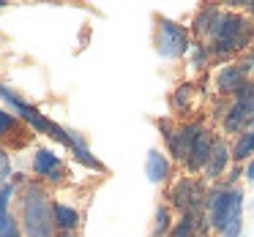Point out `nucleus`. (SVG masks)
Listing matches in <instances>:
<instances>
[{
	"mask_svg": "<svg viewBox=\"0 0 254 237\" xmlns=\"http://www.w3.org/2000/svg\"><path fill=\"white\" fill-rule=\"evenodd\" d=\"M208 202V224L221 237H241L243 232V191L235 186L213 188Z\"/></svg>",
	"mask_w": 254,
	"mask_h": 237,
	"instance_id": "obj_1",
	"label": "nucleus"
},
{
	"mask_svg": "<svg viewBox=\"0 0 254 237\" xmlns=\"http://www.w3.org/2000/svg\"><path fill=\"white\" fill-rule=\"evenodd\" d=\"M210 39V47L208 52H213V55H227V52H235V49H243V47L252 44L254 39V25L249 22L246 17H241V14H219V19H216L213 30L208 33Z\"/></svg>",
	"mask_w": 254,
	"mask_h": 237,
	"instance_id": "obj_2",
	"label": "nucleus"
},
{
	"mask_svg": "<svg viewBox=\"0 0 254 237\" xmlns=\"http://www.w3.org/2000/svg\"><path fill=\"white\" fill-rule=\"evenodd\" d=\"M25 213V235L28 237H50L52 235V210L41 188H30L22 202Z\"/></svg>",
	"mask_w": 254,
	"mask_h": 237,
	"instance_id": "obj_3",
	"label": "nucleus"
},
{
	"mask_svg": "<svg viewBox=\"0 0 254 237\" xmlns=\"http://www.w3.org/2000/svg\"><path fill=\"white\" fill-rule=\"evenodd\" d=\"M191 41H189V33L172 19H159V30H156V49H159L161 57L167 60H175V57L186 55Z\"/></svg>",
	"mask_w": 254,
	"mask_h": 237,
	"instance_id": "obj_4",
	"label": "nucleus"
},
{
	"mask_svg": "<svg viewBox=\"0 0 254 237\" xmlns=\"http://www.w3.org/2000/svg\"><path fill=\"white\" fill-rule=\"evenodd\" d=\"M0 95H3V98H6L8 104H11L14 109H17L19 115H22L25 120H28L30 126H33V128H39V131L50 134L52 139H58V142H63V144H68V142H71V137H68V131H66V128H61V126H55L52 120H47V117L41 115L39 109H33V106H30V104H25L22 98H17V95H14L11 90L6 88V85H0Z\"/></svg>",
	"mask_w": 254,
	"mask_h": 237,
	"instance_id": "obj_5",
	"label": "nucleus"
},
{
	"mask_svg": "<svg viewBox=\"0 0 254 237\" xmlns=\"http://www.w3.org/2000/svg\"><path fill=\"white\" fill-rule=\"evenodd\" d=\"M249 85V68L246 66H224L216 74V88L221 93H241Z\"/></svg>",
	"mask_w": 254,
	"mask_h": 237,
	"instance_id": "obj_6",
	"label": "nucleus"
},
{
	"mask_svg": "<svg viewBox=\"0 0 254 237\" xmlns=\"http://www.w3.org/2000/svg\"><path fill=\"white\" fill-rule=\"evenodd\" d=\"M210 150H213V139H210L208 131H202L197 137V142H194L186 164L191 166V169H205V166H208V158H210Z\"/></svg>",
	"mask_w": 254,
	"mask_h": 237,
	"instance_id": "obj_7",
	"label": "nucleus"
},
{
	"mask_svg": "<svg viewBox=\"0 0 254 237\" xmlns=\"http://www.w3.org/2000/svg\"><path fill=\"white\" fill-rule=\"evenodd\" d=\"M167 175H170V158L159 150H150L148 158H145V177L150 183H161Z\"/></svg>",
	"mask_w": 254,
	"mask_h": 237,
	"instance_id": "obj_8",
	"label": "nucleus"
},
{
	"mask_svg": "<svg viewBox=\"0 0 254 237\" xmlns=\"http://www.w3.org/2000/svg\"><path fill=\"white\" fill-rule=\"evenodd\" d=\"M227 161H230V147H227V142H213V150H210V158H208V166H205V175L213 180V177H219L221 172H224Z\"/></svg>",
	"mask_w": 254,
	"mask_h": 237,
	"instance_id": "obj_9",
	"label": "nucleus"
},
{
	"mask_svg": "<svg viewBox=\"0 0 254 237\" xmlns=\"http://www.w3.org/2000/svg\"><path fill=\"white\" fill-rule=\"evenodd\" d=\"M172 202L178 204V207L189 210V204H197L199 202V193L197 188H194L191 180H181L175 188H172Z\"/></svg>",
	"mask_w": 254,
	"mask_h": 237,
	"instance_id": "obj_10",
	"label": "nucleus"
},
{
	"mask_svg": "<svg viewBox=\"0 0 254 237\" xmlns=\"http://www.w3.org/2000/svg\"><path fill=\"white\" fill-rule=\"evenodd\" d=\"M58 166H61V161H58L55 153H50V150H39L33 158V169L39 172V175H50V177H58Z\"/></svg>",
	"mask_w": 254,
	"mask_h": 237,
	"instance_id": "obj_11",
	"label": "nucleus"
},
{
	"mask_svg": "<svg viewBox=\"0 0 254 237\" xmlns=\"http://www.w3.org/2000/svg\"><path fill=\"white\" fill-rule=\"evenodd\" d=\"M219 8L216 6H205V8H199V14L194 17V30H197L199 36H208L210 30H213V25H216V19H219Z\"/></svg>",
	"mask_w": 254,
	"mask_h": 237,
	"instance_id": "obj_12",
	"label": "nucleus"
},
{
	"mask_svg": "<svg viewBox=\"0 0 254 237\" xmlns=\"http://www.w3.org/2000/svg\"><path fill=\"white\" fill-rule=\"evenodd\" d=\"M249 155H254V117H252V126L241 134V139H238L235 147H232V158L243 161V158H249Z\"/></svg>",
	"mask_w": 254,
	"mask_h": 237,
	"instance_id": "obj_13",
	"label": "nucleus"
},
{
	"mask_svg": "<svg viewBox=\"0 0 254 237\" xmlns=\"http://www.w3.org/2000/svg\"><path fill=\"white\" fill-rule=\"evenodd\" d=\"M68 137H71V142H68V147L74 150V155H77V158L82 161L85 166H90V169H101V164L93 158V155H90V150L82 144V139H79L77 134H71V131H68Z\"/></svg>",
	"mask_w": 254,
	"mask_h": 237,
	"instance_id": "obj_14",
	"label": "nucleus"
},
{
	"mask_svg": "<svg viewBox=\"0 0 254 237\" xmlns=\"http://www.w3.org/2000/svg\"><path fill=\"white\" fill-rule=\"evenodd\" d=\"M52 210H55V221H58V226H63V229H74V226L79 224L77 210L68 207V204H55Z\"/></svg>",
	"mask_w": 254,
	"mask_h": 237,
	"instance_id": "obj_15",
	"label": "nucleus"
},
{
	"mask_svg": "<svg viewBox=\"0 0 254 237\" xmlns=\"http://www.w3.org/2000/svg\"><path fill=\"white\" fill-rule=\"evenodd\" d=\"M172 224V213L167 204H159L156 207V221H153V237H167V229Z\"/></svg>",
	"mask_w": 254,
	"mask_h": 237,
	"instance_id": "obj_16",
	"label": "nucleus"
},
{
	"mask_svg": "<svg viewBox=\"0 0 254 237\" xmlns=\"http://www.w3.org/2000/svg\"><path fill=\"white\" fill-rule=\"evenodd\" d=\"M0 237H19L17 221H14L8 213H0Z\"/></svg>",
	"mask_w": 254,
	"mask_h": 237,
	"instance_id": "obj_17",
	"label": "nucleus"
},
{
	"mask_svg": "<svg viewBox=\"0 0 254 237\" xmlns=\"http://www.w3.org/2000/svg\"><path fill=\"white\" fill-rule=\"evenodd\" d=\"M170 237H194V218L191 215H183L181 224L170 232Z\"/></svg>",
	"mask_w": 254,
	"mask_h": 237,
	"instance_id": "obj_18",
	"label": "nucleus"
},
{
	"mask_svg": "<svg viewBox=\"0 0 254 237\" xmlns=\"http://www.w3.org/2000/svg\"><path fill=\"white\" fill-rule=\"evenodd\" d=\"M189 98H191V85H183V88H178V93H175V106L178 109H183V106L189 104Z\"/></svg>",
	"mask_w": 254,
	"mask_h": 237,
	"instance_id": "obj_19",
	"label": "nucleus"
},
{
	"mask_svg": "<svg viewBox=\"0 0 254 237\" xmlns=\"http://www.w3.org/2000/svg\"><path fill=\"white\" fill-rule=\"evenodd\" d=\"M8 175H11V164H8V155L0 150V186H6Z\"/></svg>",
	"mask_w": 254,
	"mask_h": 237,
	"instance_id": "obj_20",
	"label": "nucleus"
},
{
	"mask_svg": "<svg viewBox=\"0 0 254 237\" xmlns=\"http://www.w3.org/2000/svg\"><path fill=\"white\" fill-rule=\"evenodd\" d=\"M11 193H14V188L11 186H8V183H6V186H0V213H8V199H11Z\"/></svg>",
	"mask_w": 254,
	"mask_h": 237,
	"instance_id": "obj_21",
	"label": "nucleus"
},
{
	"mask_svg": "<svg viewBox=\"0 0 254 237\" xmlns=\"http://www.w3.org/2000/svg\"><path fill=\"white\" fill-rule=\"evenodd\" d=\"M14 123H17V120H14L11 115H6V112L0 109V137H3V134H6V128H11Z\"/></svg>",
	"mask_w": 254,
	"mask_h": 237,
	"instance_id": "obj_22",
	"label": "nucleus"
},
{
	"mask_svg": "<svg viewBox=\"0 0 254 237\" xmlns=\"http://www.w3.org/2000/svg\"><path fill=\"white\" fill-rule=\"evenodd\" d=\"M243 175H246V180H249V183H252V186H254V158H252V161H249V164H246V172H243Z\"/></svg>",
	"mask_w": 254,
	"mask_h": 237,
	"instance_id": "obj_23",
	"label": "nucleus"
},
{
	"mask_svg": "<svg viewBox=\"0 0 254 237\" xmlns=\"http://www.w3.org/2000/svg\"><path fill=\"white\" fill-rule=\"evenodd\" d=\"M252 14H254V3H252Z\"/></svg>",
	"mask_w": 254,
	"mask_h": 237,
	"instance_id": "obj_24",
	"label": "nucleus"
},
{
	"mask_svg": "<svg viewBox=\"0 0 254 237\" xmlns=\"http://www.w3.org/2000/svg\"><path fill=\"white\" fill-rule=\"evenodd\" d=\"M66 237H71V235H66Z\"/></svg>",
	"mask_w": 254,
	"mask_h": 237,
	"instance_id": "obj_25",
	"label": "nucleus"
}]
</instances>
